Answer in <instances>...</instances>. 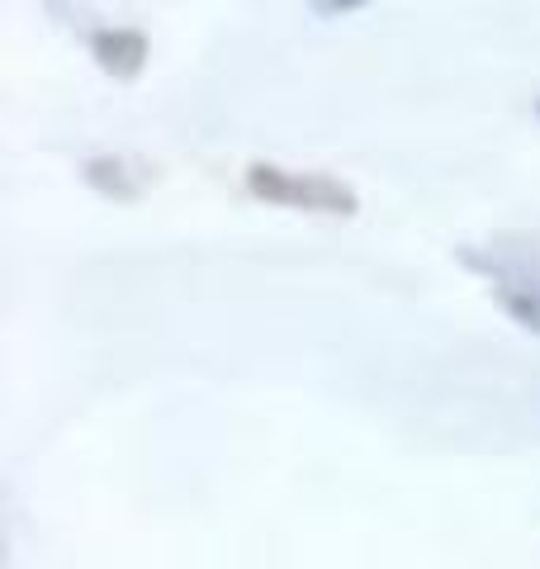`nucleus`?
<instances>
[{"instance_id": "2", "label": "nucleus", "mask_w": 540, "mask_h": 569, "mask_svg": "<svg viewBox=\"0 0 540 569\" xmlns=\"http://www.w3.org/2000/svg\"><path fill=\"white\" fill-rule=\"evenodd\" d=\"M90 58L104 77L114 81H133L142 67H148L152 48H148V33L142 29H129V24H114V29H96L90 33Z\"/></svg>"}, {"instance_id": "3", "label": "nucleus", "mask_w": 540, "mask_h": 569, "mask_svg": "<svg viewBox=\"0 0 540 569\" xmlns=\"http://www.w3.org/2000/svg\"><path fill=\"white\" fill-rule=\"evenodd\" d=\"M460 261L470 266V271L489 276L493 284L502 280H531L540 284V247H460Z\"/></svg>"}, {"instance_id": "6", "label": "nucleus", "mask_w": 540, "mask_h": 569, "mask_svg": "<svg viewBox=\"0 0 540 569\" xmlns=\"http://www.w3.org/2000/svg\"><path fill=\"white\" fill-rule=\"evenodd\" d=\"M366 6H370V0H309V10L318 14V20H341V14H356Z\"/></svg>"}, {"instance_id": "5", "label": "nucleus", "mask_w": 540, "mask_h": 569, "mask_svg": "<svg viewBox=\"0 0 540 569\" xmlns=\"http://www.w3.org/2000/svg\"><path fill=\"white\" fill-rule=\"evenodd\" d=\"M86 186L100 190L104 200H119V204H133L138 200V181H129V167L119 162V157H90V162L81 167Z\"/></svg>"}, {"instance_id": "7", "label": "nucleus", "mask_w": 540, "mask_h": 569, "mask_svg": "<svg viewBox=\"0 0 540 569\" xmlns=\"http://www.w3.org/2000/svg\"><path fill=\"white\" fill-rule=\"evenodd\" d=\"M536 119H540V100H536Z\"/></svg>"}, {"instance_id": "1", "label": "nucleus", "mask_w": 540, "mask_h": 569, "mask_svg": "<svg viewBox=\"0 0 540 569\" xmlns=\"http://www.w3.org/2000/svg\"><path fill=\"white\" fill-rule=\"evenodd\" d=\"M247 194L280 209H303V213H341V219L360 213V194L347 181L322 171H284L276 162L247 167Z\"/></svg>"}, {"instance_id": "4", "label": "nucleus", "mask_w": 540, "mask_h": 569, "mask_svg": "<svg viewBox=\"0 0 540 569\" xmlns=\"http://www.w3.org/2000/svg\"><path fill=\"white\" fill-rule=\"evenodd\" d=\"M493 299H498V309L512 318L517 328H527L540 337V284L531 280H502L493 284Z\"/></svg>"}]
</instances>
